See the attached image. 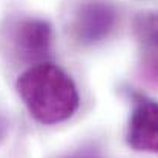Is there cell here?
<instances>
[{"label":"cell","mask_w":158,"mask_h":158,"mask_svg":"<svg viewBox=\"0 0 158 158\" xmlns=\"http://www.w3.org/2000/svg\"><path fill=\"white\" fill-rule=\"evenodd\" d=\"M8 51L25 63H43L52 45V26L39 17H23L8 25Z\"/></svg>","instance_id":"cell-2"},{"label":"cell","mask_w":158,"mask_h":158,"mask_svg":"<svg viewBox=\"0 0 158 158\" xmlns=\"http://www.w3.org/2000/svg\"><path fill=\"white\" fill-rule=\"evenodd\" d=\"M63 158H102V157L97 152H94V151H77V152L69 154V155H66Z\"/></svg>","instance_id":"cell-7"},{"label":"cell","mask_w":158,"mask_h":158,"mask_svg":"<svg viewBox=\"0 0 158 158\" xmlns=\"http://www.w3.org/2000/svg\"><path fill=\"white\" fill-rule=\"evenodd\" d=\"M126 143L141 152L158 154V102L135 95L126 127Z\"/></svg>","instance_id":"cell-4"},{"label":"cell","mask_w":158,"mask_h":158,"mask_svg":"<svg viewBox=\"0 0 158 158\" xmlns=\"http://www.w3.org/2000/svg\"><path fill=\"white\" fill-rule=\"evenodd\" d=\"M118 11L107 0H85L78 5L72 19V34L85 46L106 40L115 29Z\"/></svg>","instance_id":"cell-3"},{"label":"cell","mask_w":158,"mask_h":158,"mask_svg":"<svg viewBox=\"0 0 158 158\" xmlns=\"http://www.w3.org/2000/svg\"><path fill=\"white\" fill-rule=\"evenodd\" d=\"M132 32L140 43L158 51V9L138 12L132 19Z\"/></svg>","instance_id":"cell-5"},{"label":"cell","mask_w":158,"mask_h":158,"mask_svg":"<svg viewBox=\"0 0 158 158\" xmlns=\"http://www.w3.org/2000/svg\"><path fill=\"white\" fill-rule=\"evenodd\" d=\"M17 91L29 114L43 124L69 120L80 105L74 80L54 63H37L17 78Z\"/></svg>","instance_id":"cell-1"},{"label":"cell","mask_w":158,"mask_h":158,"mask_svg":"<svg viewBox=\"0 0 158 158\" xmlns=\"http://www.w3.org/2000/svg\"><path fill=\"white\" fill-rule=\"evenodd\" d=\"M140 75L144 81L158 88V51H149L140 61Z\"/></svg>","instance_id":"cell-6"}]
</instances>
